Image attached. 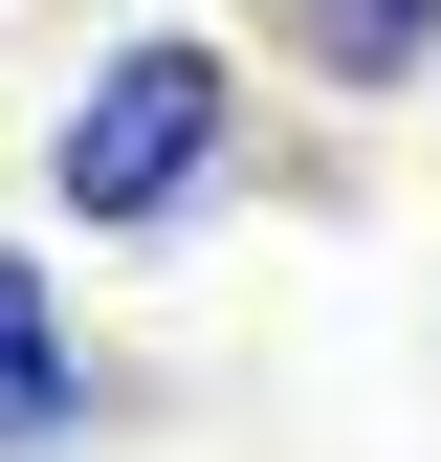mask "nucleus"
Masks as SVG:
<instances>
[{"label": "nucleus", "mask_w": 441, "mask_h": 462, "mask_svg": "<svg viewBox=\"0 0 441 462\" xmlns=\"http://www.w3.org/2000/svg\"><path fill=\"white\" fill-rule=\"evenodd\" d=\"M89 419H110V374H89V330H67V264L0 243V462H67Z\"/></svg>", "instance_id": "nucleus-2"}, {"label": "nucleus", "mask_w": 441, "mask_h": 462, "mask_svg": "<svg viewBox=\"0 0 441 462\" xmlns=\"http://www.w3.org/2000/svg\"><path fill=\"white\" fill-rule=\"evenodd\" d=\"M265 44H287L331 110H398V88L441 67V0H265Z\"/></svg>", "instance_id": "nucleus-3"}, {"label": "nucleus", "mask_w": 441, "mask_h": 462, "mask_svg": "<svg viewBox=\"0 0 441 462\" xmlns=\"http://www.w3.org/2000/svg\"><path fill=\"white\" fill-rule=\"evenodd\" d=\"M220 154H243V67H220L199 23H133L44 110V220H67V243H177L220 199Z\"/></svg>", "instance_id": "nucleus-1"}]
</instances>
